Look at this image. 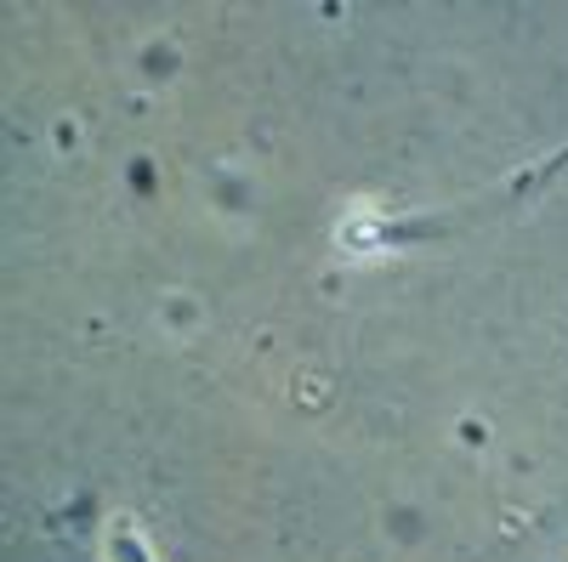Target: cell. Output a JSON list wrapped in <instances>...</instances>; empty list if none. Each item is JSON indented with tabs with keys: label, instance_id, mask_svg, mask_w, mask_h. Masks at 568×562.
<instances>
[{
	"label": "cell",
	"instance_id": "obj_1",
	"mask_svg": "<svg viewBox=\"0 0 568 562\" xmlns=\"http://www.w3.org/2000/svg\"><path fill=\"white\" fill-rule=\"evenodd\" d=\"M120 562H142V551H136V545H125V534H120Z\"/></svg>",
	"mask_w": 568,
	"mask_h": 562
}]
</instances>
